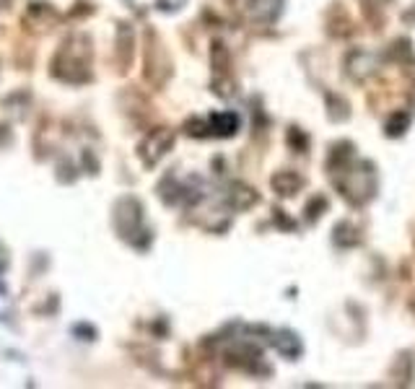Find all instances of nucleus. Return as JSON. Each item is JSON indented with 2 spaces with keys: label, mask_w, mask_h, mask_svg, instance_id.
<instances>
[{
  "label": "nucleus",
  "mask_w": 415,
  "mask_h": 389,
  "mask_svg": "<svg viewBox=\"0 0 415 389\" xmlns=\"http://www.w3.org/2000/svg\"><path fill=\"white\" fill-rule=\"evenodd\" d=\"M91 60H94V47H91V36L83 32H73L62 39V45L49 60V75L55 81L81 86L94 78L91 73Z\"/></svg>",
  "instance_id": "f257e3e1"
},
{
  "label": "nucleus",
  "mask_w": 415,
  "mask_h": 389,
  "mask_svg": "<svg viewBox=\"0 0 415 389\" xmlns=\"http://www.w3.org/2000/svg\"><path fill=\"white\" fill-rule=\"evenodd\" d=\"M327 169H330L332 182H335L337 192L351 205L361 208V205H366V202H371L377 198L379 179H377V169H374L371 161L351 156V158H345V161H340V164L335 166H327Z\"/></svg>",
  "instance_id": "f03ea898"
},
{
  "label": "nucleus",
  "mask_w": 415,
  "mask_h": 389,
  "mask_svg": "<svg viewBox=\"0 0 415 389\" xmlns=\"http://www.w3.org/2000/svg\"><path fill=\"white\" fill-rule=\"evenodd\" d=\"M112 224L119 239H125L135 249H145L151 244L148 228H143V202L132 195H125L112 208Z\"/></svg>",
  "instance_id": "7ed1b4c3"
},
{
  "label": "nucleus",
  "mask_w": 415,
  "mask_h": 389,
  "mask_svg": "<svg viewBox=\"0 0 415 389\" xmlns=\"http://www.w3.org/2000/svg\"><path fill=\"white\" fill-rule=\"evenodd\" d=\"M143 75L145 81H151L154 86H164L166 78L171 75V60L166 55V47L161 45V39L156 32H145V58H143Z\"/></svg>",
  "instance_id": "20e7f679"
},
{
  "label": "nucleus",
  "mask_w": 415,
  "mask_h": 389,
  "mask_svg": "<svg viewBox=\"0 0 415 389\" xmlns=\"http://www.w3.org/2000/svg\"><path fill=\"white\" fill-rule=\"evenodd\" d=\"M174 145V130L169 128H156L151 130L141 143H138V156L145 169H154L161 158H164Z\"/></svg>",
  "instance_id": "39448f33"
},
{
  "label": "nucleus",
  "mask_w": 415,
  "mask_h": 389,
  "mask_svg": "<svg viewBox=\"0 0 415 389\" xmlns=\"http://www.w3.org/2000/svg\"><path fill=\"white\" fill-rule=\"evenodd\" d=\"M60 13L49 5L47 0H29L24 13V24H29V29L34 32H47L52 26L58 24Z\"/></svg>",
  "instance_id": "423d86ee"
},
{
  "label": "nucleus",
  "mask_w": 415,
  "mask_h": 389,
  "mask_svg": "<svg viewBox=\"0 0 415 389\" xmlns=\"http://www.w3.org/2000/svg\"><path fill=\"white\" fill-rule=\"evenodd\" d=\"M379 68V58L368 49H353L348 58H345V73L353 78V81H366L371 78Z\"/></svg>",
  "instance_id": "0eeeda50"
},
{
  "label": "nucleus",
  "mask_w": 415,
  "mask_h": 389,
  "mask_svg": "<svg viewBox=\"0 0 415 389\" xmlns=\"http://www.w3.org/2000/svg\"><path fill=\"white\" fill-rule=\"evenodd\" d=\"M285 0H247V19L252 24H275L283 16Z\"/></svg>",
  "instance_id": "6e6552de"
},
{
  "label": "nucleus",
  "mask_w": 415,
  "mask_h": 389,
  "mask_svg": "<svg viewBox=\"0 0 415 389\" xmlns=\"http://www.w3.org/2000/svg\"><path fill=\"white\" fill-rule=\"evenodd\" d=\"M224 202L228 211H249L252 205L260 202V195H257V189H252L244 182H231L224 192Z\"/></svg>",
  "instance_id": "1a4fd4ad"
},
{
  "label": "nucleus",
  "mask_w": 415,
  "mask_h": 389,
  "mask_svg": "<svg viewBox=\"0 0 415 389\" xmlns=\"http://www.w3.org/2000/svg\"><path fill=\"white\" fill-rule=\"evenodd\" d=\"M270 345H273L283 358H288V361H296V358H301V353H304V342H301V338H298L294 330L273 332V335H270Z\"/></svg>",
  "instance_id": "9d476101"
},
{
  "label": "nucleus",
  "mask_w": 415,
  "mask_h": 389,
  "mask_svg": "<svg viewBox=\"0 0 415 389\" xmlns=\"http://www.w3.org/2000/svg\"><path fill=\"white\" fill-rule=\"evenodd\" d=\"M115 58H117V68L119 71H128L132 62V52H135V36H132V26L130 24H117V42H115Z\"/></svg>",
  "instance_id": "9b49d317"
},
{
  "label": "nucleus",
  "mask_w": 415,
  "mask_h": 389,
  "mask_svg": "<svg viewBox=\"0 0 415 389\" xmlns=\"http://www.w3.org/2000/svg\"><path fill=\"white\" fill-rule=\"evenodd\" d=\"M208 125H211V135H215V138H234L239 132L241 119L237 112H215L208 117Z\"/></svg>",
  "instance_id": "f8f14e48"
},
{
  "label": "nucleus",
  "mask_w": 415,
  "mask_h": 389,
  "mask_svg": "<svg viewBox=\"0 0 415 389\" xmlns=\"http://www.w3.org/2000/svg\"><path fill=\"white\" fill-rule=\"evenodd\" d=\"M304 185H307L304 177H298L296 172H275L273 179H270V187H273L275 195H281V198H294Z\"/></svg>",
  "instance_id": "ddd939ff"
},
{
  "label": "nucleus",
  "mask_w": 415,
  "mask_h": 389,
  "mask_svg": "<svg viewBox=\"0 0 415 389\" xmlns=\"http://www.w3.org/2000/svg\"><path fill=\"white\" fill-rule=\"evenodd\" d=\"M332 239H335V244L337 247H356L358 241H361V234H358V226L351 224V221H340V224L335 226V231H332Z\"/></svg>",
  "instance_id": "4468645a"
},
{
  "label": "nucleus",
  "mask_w": 415,
  "mask_h": 389,
  "mask_svg": "<svg viewBox=\"0 0 415 389\" xmlns=\"http://www.w3.org/2000/svg\"><path fill=\"white\" fill-rule=\"evenodd\" d=\"M29 104H32V94L29 91H16V94H11L8 99H5V109L8 112H13L19 119L26 117V112H29Z\"/></svg>",
  "instance_id": "2eb2a0df"
},
{
  "label": "nucleus",
  "mask_w": 415,
  "mask_h": 389,
  "mask_svg": "<svg viewBox=\"0 0 415 389\" xmlns=\"http://www.w3.org/2000/svg\"><path fill=\"white\" fill-rule=\"evenodd\" d=\"M407 128H410V115H407V112H394V115L384 122V132H387L390 138H400V135H405Z\"/></svg>",
  "instance_id": "dca6fc26"
},
{
  "label": "nucleus",
  "mask_w": 415,
  "mask_h": 389,
  "mask_svg": "<svg viewBox=\"0 0 415 389\" xmlns=\"http://www.w3.org/2000/svg\"><path fill=\"white\" fill-rule=\"evenodd\" d=\"M211 62H213V68L218 73H226V68H228V49H226L224 42H213V47H211Z\"/></svg>",
  "instance_id": "f3484780"
},
{
  "label": "nucleus",
  "mask_w": 415,
  "mask_h": 389,
  "mask_svg": "<svg viewBox=\"0 0 415 389\" xmlns=\"http://www.w3.org/2000/svg\"><path fill=\"white\" fill-rule=\"evenodd\" d=\"M327 211V198L324 195H317V198H311L307 205V224H314V221H320L322 213Z\"/></svg>",
  "instance_id": "a211bd4d"
},
{
  "label": "nucleus",
  "mask_w": 415,
  "mask_h": 389,
  "mask_svg": "<svg viewBox=\"0 0 415 389\" xmlns=\"http://www.w3.org/2000/svg\"><path fill=\"white\" fill-rule=\"evenodd\" d=\"M288 145H291V148H296L298 154H304V151L309 148V135L301 128H291L288 130Z\"/></svg>",
  "instance_id": "6ab92c4d"
},
{
  "label": "nucleus",
  "mask_w": 415,
  "mask_h": 389,
  "mask_svg": "<svg viewBox=\"0 0 415 389\" xmlns=\"http://www.w3.org/2000/svg\"><path fill=\"white\" fill-rule=\"evenodd\" d=\"M185 130H187V135H195V138H205V135H211V125H208V119L202 122V119H190L187 125H185Z\"/></svg>",
  "instance_id": "aec40b11"
},
{
  "label": "nucleus",
  "mask_w": 415,
  "mask_h": 389,
  "mask_svg": "<svg viewBox=\"0 0 415 389\" xmlns=\"http://www.w3.org/2000/svg\"><path fill=\"white\" fill-rule=\"evenodd\" d=\"M58 179L62 182V185H71V182L78 179V174H75V169H73V164L68 161V158H62V164L58 166Z\"/></svg>",
  "instance_id": "412c9836"
},
{
  "label": "nucleus",
  "mask_w": 415,
  "mask_h": 389,
  "mask_svg": "<svg viewBox=\"0 0 415 389\" xmlns=\"http://www.w3.org/2000/svg\"><path fill=\"white\" fill-rule=\"evenodd\" d=\"M73 335H78V340H96V327L94 325H88V322H78V325H73Z\"/></svg>",
  "instance_id": "4be33fe9"
},
{
  "label": "nucleus",
  "mask_w": 415,
  "mask_h": 389,
  "mask_svg": "<svg viewBox=\"0 0 415 389\" xmlns=\"http://www.w3.org/2000/svg\"><path fill=\"white\" fill-rule=\"evenodd\" d=\"M187 5V0H156V8L161 13H177Z\"/></svg>",
  "instance_id": "5701e85b"
},
{
  "label": "nucleus",
  "mask_w": 415,
  "mask_h": 389,
  "mask_svg": "<svg viewBox=\"0 0 415 389\" xmlns=\"http://www.w3.org/2000/svg\"><path fill=\"white\" fill-rule=\"evenodd\" d=\"M81 164H83V169H88V174H99V158L94 156V151H83L81 154Z\"/></svg>",
  "instance_id": "b1692460"
},
{
  "label": "nucleus",
  "mask_w": 415,
  "mask_h": 389,
  "mask_svg": "<svg viewBox=\"0 0 415 389\" xmlns=\"http://www.w3.org/2000/svg\"><path fill=\"white\" fill-rule=\"evenodd\" d=\"M13 145V132L8 125H0V151L3 148H11Z\"/></svg>",
  "instance_id": "393cba45"
},
{
  "label": "nucleus",
  "mask_w": 415,
  "mask_h": 389,
  "mask_svg": "<svg viewBox=\"0 0 415 389\" xmlns=\"http://www.w3.org/2000/svg\"><path fill=\"white\" fill-rule=\"evenodd\" d=\"M11 5V0H0V8H8Z\"/></svg>",
  "instance_id": "a878e982"
},
{
  "label": "nucleus",
  "mask_w": 415,
  "mask_h": 389,
  "mask_svg": "<svg viewBox=\"0 0 415 389\" xmlns=\"http://www.w3.org/2000/svg\"><path fill=\"white\" fill-rule=\"evenodd\" d=\"M0 257H3V252H0Z\"/></svg>",
  "instance_id": "bb28decb"
}]
</instances>
